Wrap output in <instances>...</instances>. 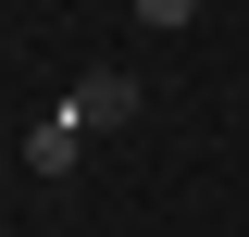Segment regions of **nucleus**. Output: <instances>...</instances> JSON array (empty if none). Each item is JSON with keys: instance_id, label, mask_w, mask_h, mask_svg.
I'll use <instances>...</instances> for the list:
<instances>
[{"instance_id": "obj_1", "label": "nucleus", "mask_w": 249, "mask_h": 237, "mask_svg": "<svg viewBox=\"0 0 249 237\" xmlns=\"http://www.w3.org/2000/svg\"><path fill=\"white\" fill-rule=\"evenodd\" d=\"M124 113H137V75H88L62 100V125H124Z\"/></svg>"}, {"instance_id": "obj_2", "label": "nucleus", "mask_w": 249, "mask_h": 237, "mask_svg": "<svg viewBox=\"0 0 249 237\" xmlns=\"http://www.w3.org/2000/svg\"><path fill=\"white\" fill-rule=\"evenodd\" d=\"M75 138H88V125H62V113H50V125L25 138V162H37V175H75Z\"/></svg>"}, {"instance_id": "obj_3", "label": "nucleus", "mask_w": 249, "mask_h": 237, "mask_svg": "<svg viewBox=\"0 0 249 237\" xmlns=\"http://www.w3.org/2000/svg\"><path fill=\"white\" fill-rule=\"evenodd\" d=\"M187 13H199V0H137V25H187Z\"/></svg>"}]
</instances>
